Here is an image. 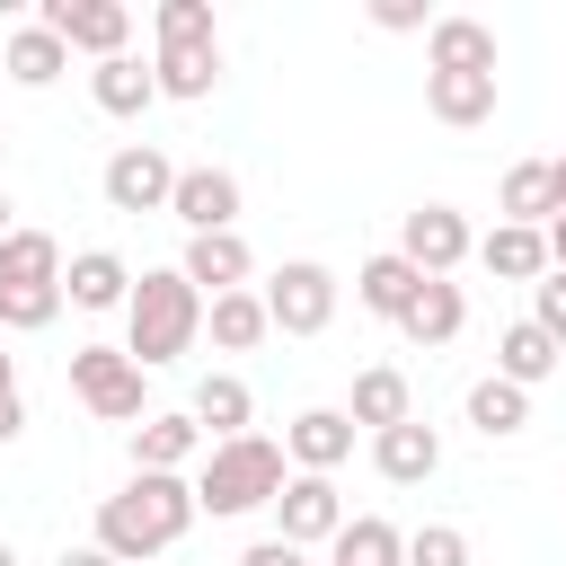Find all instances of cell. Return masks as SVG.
<instances>
[{
    "mask_svg": "<svg viewBox=\"0 0 566 566\" xmlns=\"http://www.w3.org/2000/svg\"><path fill=\"white\" fill-rule=\"evenodd\" d=\"M195 486L177 478V469H142L124 495H106L97 504V548L106 557H124V566H150L159 548H177L186 531H195Z\"/></svg>",
    "mask_w": 566,
    "mask_h": 566,
    "instance_id": "obj_1",
    "label": "cell"
},
{
    "mask_svg": "<svg viewBox=\"0 0 566 566\" xmlns=\"http://www.w3.org/2000/svg\"><path fill=\"white\" fill-rule=\"evenodd\" d=\"M195 336H203V292L186 283V265L142 274L133 301H124V354H133L142 371H159V363H177Z\"/></svg>",
    "mask_w": 566,
    "mask_h": 566,
    "instance_id": "obj_2",
    "label": "cell"
},
{
    "mask_svg": "<svg viewBox=\"0 0 566 566\" xmlns=\"http://www.w3.org/2000/svg\"><path fill=\"white\" fill-rule=\"evenodd\" d=\"M283 495V442L265 433H239V442H212L203 478H195V504L203 513H256Z\"/></svg>",
    "mask_w": 566,
    "mask_h": 566,
    "instance_id": "obj_3",
    "label": "cell"
},
{
    "mask_svg": "<svg viewBox=\"0 0 566 566\" xmlns=\"http://www.w3.org/2000/svg\"><path fill=\"white\" fill-rule=\"evenodd\" d=\"M71 389H80L106 424H133V416H142V363H133L124 345H80V354H71Z\"/></svg>",
    "mask_w": 566,
    "mask_h": 566,
    "instance_id": "obj_4",
    "label": "cell"
},
{
    "mask_svg": "<svg viewBox=\"0 0 566 566\" xmlns=\"http://www.w3.org/2000/svg\"><path fill=\"white\" fill-rule=\"evenodd\" d=\"M35 27H44V35H62L71 53L115 62V53H124V35H133V9H124V0H44V9H35Z\"/></svg>",
    "mask_w": 566,
    "mask_h": 566,
    "instance_id": "obj_5",
    "label": "cell"
},
{
    "mask_svg": "<svg viewBox=\"0 0 566 566\" xmlns=\"http://www.w3.org/2000/svg\"><path fill=\"white\" fill-rule=\"evenodd\" d=\"M265 318H274L283 336H318V327L336 318V274H327V265H310V256H301V265H283V274L265 283Z\"/></svg>",
    "mask_w": 566,
    "mask_h": 566,
    "instance_id": "obj_6",
    "label": "cell"
},
{
    "mask_svg": "<svg viewBox=\"0 0 566 566\" xmlns=\"http://www.w3.org/2000/svg\"><path fill=\"white\" fill-rule=\"evenodd\" d=\"M274 513H283V531L274 539H292V548H336V531H345V495H336V478H283V495H274Z\"/></svg>",
    "mask_w": 566,
    "mask_h": 566,
    "instance_id": "obj_7",
    "label": "cell"
},
{
    "mask_svg": "<svg viewBox=\"0 0 566 566\" xmlns=\"http://www.w3.org/2000/svg\"><path fill=\"white\" fill-rule=\"evenodd\" d=\"M168 195H177V168H168V150H150V142H124V150L106 159V203H115V212H168Z\"/></svg>",
    "mask_w": 566,
    "mask_h": 566,
    "instance_id": "obj_8",
    "label": "cell"
},
{
    "mask_svg": "<svg viewBox=\"0 0 566 566\" xmlns=\"http://www.w3.org/2000/svg\"><path fill=\"white\" fill-rule=\"evenodd\" d=\"M469 248H478V239H469V221H460L451 203H416V212H407V230H398V256H407L416 274H433V283H442Z\"/></svg>",
    "mask_w": 566,
    "mask_h": 566,
    "instance_id": "obj_9",
    "label": "cell"
},
{
    "mask_svg": "<svg viewBox=\"0 0 566 566\" xmlns=\"http://www.w3.org/2000/svg\"><path fill=\"white\" fill-rule=\"evenodd\" d=\"M168 212H177L195 239H212V230H230V221H239V177H230V168H212V159H203V168H177Z\"/></svg>",
    "mask_w": 566,
    "mask_h": 566,
    "instance_id": "obj_10",
    "label": "cell"
},
{
    "mask_svg": "<svg viewBox=\"0 0 566 566\" xmlns=\"http://www.w3.org/2000/svg\"><path fill=\"white\" fill-rule=\"evenodd\" d=\"M345 451H354V416H345V407H310V416L283 424V460H301L310 478H327Z\"/></svg>",
    "mask_w": 566,
    "mask_h": 566,
    "instance_id": "obj_11",
    "label": "cell"
},
{
    "mask_svg": "<svg viewBox=\"0 0 566 566\" xmlns=\"http://www.w3.org/2000/svg\"><path fill=\"white\" fill-rule=\"evenodd\" d=\"M371 460H380V478H389V486H424V478L442 469V433H433L424 416H407V424L371 433Z\"/></svg>",
    "mask_w": 566,
    "mask_h": 566,
    "instance_id": "obj_12",
    "label": "cell"
},
{
    "mask_svg": "<svg viewBox=\"0 0 566 566\" xmlns=\"http://www.w3.org/2000/svg\"><path fill=\"white\" fill-rule=\"evenodd\" d=\"M248 265H256V256H248V239H239V230L186 239V283H195V292H212V301H221V292H248Z\"/></svg>",
    "mask_w": 566,
    "mask_h": 566,
    "instance_id": "obj_13",
    "label": "cell"
},
{
    "mask_svg": "<svg viewBox=\"0 0 566 566\" xmlns=\"http://www.w3.org/2000/svg\"><path fill=\"white\" fill-rule=\"evenodd\" d=\"M557 363H566V354H557V336H548L539 318H513V327L495 336V380H513V389H539Z\"/></svg>",
    "mask_w": 566,
    "mask_h": 566,
    "instance_id": "obj_14",
    "label": "cell"
},
{
    "mask_svg": "<svg viewBox=\"0 0 566 566\" xmlns=\"http://www.w3.org/2000/svg\"><path fill=\"white\" fill-rule=\"evenodd\" d=\"M424 106L469 133V124L495 115V71H424Z\"/></svg>",
    "mask_w": 566,
    "mask_h": 566,
    "instance_id": "obj_15",
    "label": "cell"
},
{
    "mask_svg": "<svg viewBox=\"0 0 566 566\" xmlns=\"http://www.w3.org/2000/svg\"><path fill=\"white\" fill-rule=\"evenodd\" d=\"M478 265H486V274H504V283H539V274H548V230L495 221V230L478 239Z\"/></svg>",
    "mask_w": 566,
    "mask_h": 566,
    "instance_id": "obj_16",
    "label": "cell"
},
{
    "mask_svg": "<svg viewBox=\"0 0 566 566\" xmlns=\"http://www.w3.org/2000/svg\"><path fill=\"white\" fill-rule=\"evenodd\" d=\"M62 292H71L80 310H124V301H133V274H124L115 248H80V256L62 265Z\"/></svg>",
    "mask_w": 566,
    "mask_h": 566,
    "instance_id": "obj_17",
    "label": "cell"
},
{
    "mask_svg": "<svg viewBox=\"0 0 566 566\" xmlns=\"http://www.w3.org/2000/svg\"><path fill=\"white\" fill-rule=\"evenodd\" d=\"M424 283H433V274H416V265H407V256H398V248H389V256H371V265H363V274H354V301H363V310H371V318H407V310H416V292H424Z\"/></svg>",
    "mask_w": 566,
    "mask_h": 566,
    "instance_id": "obj_18",
    "label": "cell"
},
{
    "mask_svg": "<svg viewBox=\"0 0 566 566\" xmlns=\"http://www.w3.org/2000/svg\"><path fill=\"white\" fill-rule=\"evenodd\" d=\"M424 71H495V27H478V18H433Z\"/></svg>",
    "mask_w": 566,
    "mask_h": 566,
    "instance_id": "obj_19",
    "label": "cell"
},
{
    "mask_svg": "<svg viewBox=\"0 0 566 566\" xmlns=\"http://www.w3.org/2000/svg\"><path fill=\"white\" fill-rule=\"evenodd\" d=\"M212 442H239L248 433V416H256V398H248V380L239 371H203V389H195V407H186Z\"/></svg>",
    "mask_w": 566,
    "mask_h": 566,
    "instance_id": "obj_20",
    "label": "cell"
},
{
    "mask_svg": "<svg viewBox=\"0 0 566 566\" xmlns=\"http://www.w3.org/2000/svg\"><path fill=\"white\" fill-rule=\"evenodd\" d=\"M345 416H354V424H371V433L407 424V416H416V398H407V371H389V363L354 371V407H345Z\"/></svg>",
    "mask_w": 566,
    "mask_h": 566,
    "instance_id": "obj_21",
    "label": "cell"
},
{
    "mask_svg": "<svg viewBox=\"0 0 566 566\" xmlns=\"http://www.w3.org/2000/svg\"><path fill=\"white\" fill-rule=\"evenodd\" d=\"M88 97H97L106 115H142V106L159 97V71H150V62H133V53H115V62H97V71H88Z\"/></svg>",
    "mask_w": 566,
    "mask_h": 566,
    "instance_id": "obj_22",
    "label": "cell"
},
{
    "mask_svg": "<svg viewBox=\"0 0 566 566\" xmlns=\"http://www.w3.org/2000/svg\"><path fill=\"white\" fill-rule=\"evenodd\" d=\"M195 451H203V424L195 416H142L133 424V460L142 469H186Z\"/></svg>",
    "mask_w": 566,
    "mask_h": 566,
    "instance_id": "obj_23",
    "label": "cell"
},
{
    "mask_svg": "<svg viewBox=\"0 0 566 566\" xmlns=\"http://www.w3.org/2000/svg\"><path fill=\"white\" fill-rule=\"evenodd\" d=\"M0 62H9V80H18V88H53V80H62V62H71V44H62V35H44V27H18V35L0 44Z\"/></svg>",
    "mask_w": 566,
    "mask_h": 566,
    "instance_id": "obj_24",
    "label": "cell"
},
{
    "mask_svg": "<svg viewBox=\"0 0 566 566\" xmlns=\"http://www.w3.org/2000/svg\"><path fill=\"white\" fill-rule=\"evenodd\" d=\"M159 97H212L221 80V44H159Z\"/></svg>",
    "mask_w": 566,
    "mask_h": 566,
    "instance_id": "obj_25",
    "label": "cell"
},
{
    "mask_svg": "<svg viewBox=\"0 0 566 566\" xmlns=\"http://www.w3.org/2000/svg\"><path fill=\"white\" fill-rule=\"evenodd\" d=\"M460 318H469L460 283H424V292H416V310L398 318V336H407V345H451V336H460Z\"/></svg>",
    "mask_w": 566,
    "mask_h": 566,
    "instance_id": "obj_26",
    "label": "cell"
},
{
    "mask_svg": "<svg viewBox=\"0 0 566 566\" xmlns=\"http://www.w3.org/2000/svg\"><path fill=\"white\" fill-rule=\"evenodd\" d=\"M203 327H212L221 354H248L274 318H265V292H221V301H203Z\"/></svg>",
    "mask_w": 566,
    "mask_h": 566,
    "instance_id": "obj_27",
    "label": "cell"
},
{
    "mask_svg": "<svg viewBox=\"0 0 566 566\" xmlns=\"http://www.w3.org/2000/svg\"><path fill=\"white\" fill-rule=\"evenodd\" d=\"M327 566H407V531L380 522V513H363V522L336 531V557H327Z\"/></svg>",
    "mask_w": 566,
    "mask_h": 566,
    "instance_id": "obj_28",
    "label": "cell"
},
{
    "mask_svg": "<svg viewBox=\"0 0 566 566\" xmlns=\"http://www.w3.org/2000/svg\"><path fill=\"white\" fill-rule=\"evenodd\" d=\"M504 221H522V230L557 221V186H548V159H522V168H504Z\"/></svg>",
    "mask_w": 566,
    "mask_h": 566,
    "instance_id": "obj_29",
    "label": "cell"
},
{
    "mask_svg": "<svg viewBox=\"0 0 566 566\" xmlns=\"http://www.w3.org/2000/svg\"><path fill=\"white\" fill-rule=\"evenodd\" d=\"M469 424H478L486 442L522 433V424H531V389H513V380H478V389H469Z\"/></svg>",
    "mask_w": 566,
    "mask_h": 566,
    "instance_id": "obj_30",
    "label": "cell"
},
{
    "mask_svg": "<svg viewBox=\"0 0 566 566\" xmlns=\"http://www.w3.org/2000/svg\"><path fill=\"white\" fill-rule=\"evenodd\" d=\"M0 283H62V239L9 230V239H0Z\"/></svg>",
    "mask_w": 566,
    "mask_h": 566,
    "instance_id": "obj_31",
    "label": "cell"
},
{
    "mask_svg": "<svg viewBox=\"0 0 566 566\" xmlns=\"http://www.w3.org/2000/svg\"><path fill=\"white\" fill-rule=\"evenodd\" d=\"M62 283H0V327H53L62 318Z\"/></svg>",
    "mask_w": 566,
    "mask_h": 566,
    "instance_id": "obj_32",
    "label": "cell"
},
{
    "mask_svg": "<svg viewBox=\"0 0 566 566\" xmlns=\"http://www.w3.org/2000/svg\"><path fill=\"white\" fill-rule=\"evenodd\" d=\"M407 566H469V531H451V522L407 531Z\"/></svg>",
    "mask_w": 566,
    "mask_h": 566,
    "instance_id": "obj_33",
    "label": "cell"
},
{
    "mask_svg": "<svg viewBox=\"0 0 566 566\" xmlns=\"http://www.w3.org/2000/svg\"><path fill=\"white\" fill-rule=\"evenodd\" d=\"M159 44H212V9L203 0H159Z\"/></svg>",
    "mask_w": 566,
    "mask_h": 566,
    "instance_id": "obj_34",
    "label": "cell"
},
{
    "mask_svg": "<svg viewBox=\"0 0 566 566\" xmlns=\"http://www.w3.org/2000/svg\"><path fill=\"white\" fill-rule=\"evenodd\" d=\"M531 292H539V310H531V318H539V327L557 336V354H566V274H548V283H531Z\"/></svg>",
    "mask_w": 566,
    "mask_h": 566,
    "instance_id": "obj_35",
    "label": "cell"
},
{
    "mask_svg": "<svg viewBox=\"0 0 566 566\" xmlns=\"http://www.w3.org/2000/svg\"><path fill=\"white\" fill-rule=\"evenodd\" d=\"M371 27H389V35H407V27H424V9H416V0H371Z\"/></svg>",
    "mask_w": 566,
    "mask_h": 566,
    "instance_id": "obj_36",
    "label": "cell"
},
{
    "mask_svg": "<svg viewBox=\"0 0 566 566\" xmlns=\"http://www.w3.org/2000/svg\"><path fill=\"white\" fill-rule=\"evenodd\" d=\"M239 566H310V548H292V539H256Z\"/></svg>",
    "mask_w": 566,
    "mask_h": 566,
    "instance_id": "obj_37",
    "label": "cell"
},
{
    "mask_svg": "<svg viewBox=\"0 0 566 566\" xmlns=\"http://www.w3.org/2000/svg\"><path fill=\"white\" fill-rule=\"evenodd\" d=\"M18 433H27V407H18V398H0V442H18Z\"/></svg>",
    "mask_w": 566,
    "mask_h": 566,
    "instance_id": "obj_38",
    "label": "cell"
},
{
    "mask_svg": "<svg viewBox=\"0 0 566 566\" xmlns=\"http://www.w3.org/2000/svg\"><path fill=\"white\" fill-rule=\"evenodd\" d=\"M548 274H566V212L548 221Z\"/></svg>",
    "mask_w": 566,
    "mask_h": 566,
    "instance_id": "obj_39",
    "label": "cell"
},
{
    "mask_svg": "<svg viewBox=\"0 0 566 566\" xmlns=\"http://www.w3.org/2000/svg\"><path fill=\"white\" fill-rule=\"evenodd\" d=\"M62 566H124V557H106V548H62Z\"/></svg>",
    "mask_w": 566,
    "mask_h": 566,
    "instance_id": "obj_40",
    "label": "cell"
},
{
    "mask_svg": "<svg viewBox=\"0 0 566 566\" xmlns=\"http://www.w3.org/2000/svg\"><path fill=\"white\" fill-rule=\"evenodd\" d=\"M548 186H557V212H566V159H548Z\"/></svg>",
    "mask_w": 566,
    "mask_h": 566,
    "instance_id": "obj_41",
    "label": "cell"
},
{
    "mask_svg": "<svg viewBox=\"0 0 566 566\" xmlns=\"http://www.w3.org/2000/svg\"><path fill=\"white\" fill-rule=\"evenodd\" d=\"M0 398H18V363L9 354H0Z\"/></svg>",
    "mask_w": 566,
    "mask_h": 566,
    "instance_id": "obj_42",
    "label": "cell"
},
{
    "mask_svg": "<svg viewBox=\"0 0 566 566\" xmlns=\"http://www.w3.org/2000/svg\"><path fill=\"white\" fill-rule=\"evenodd\" d=\"M0 239H9V195H0Z\"/></svg>",
    "mask_w": 566,
    "mask_h": 566,
    "instance_id": "obj_43",
    "label": "cell"
},
{
    "mask_svg": "<svg viewBox=\"0 0 566 566\" xmlns=\"http://www.w3.org/2000/svg\"><path fill=\"white\" fill-rule=\"evenodd\" d=\"M0 566H18V557H9V539H0Z\"/></svg>",
    "mask_w": 566,
    "mask_h": 566,
    "instance_id": "obj_44",
    "label": "cell"
},
{
    "mask_svg": "<svg viewBox=\"0 0 566 566\" xmlns=\"http://www.w3.org/2000/svg\"><path fill=\"white\" fill-rule=\"evenodd\" d=\"M0 80H9V62H0Z\"/></svg>",
    "mask_w": 566,
    "mask_h": 566,
    "instance_id": "obj_45",
    "label": "cell"
},
{
    "mask_svg": "<svg viewBox=\"0 0 566 566\" xmlns=\"http://www.w3.org/2000/svg\"><path fill=\"white\" fill-rule=\"evenodd\" d=\"M0 150H9V133H0Z\"/></svg>",
    "mask_w": 566,
    "mask_h": 566,
    "instance_id": "obj_46",
    "label": "cell"
}]
</instances>
